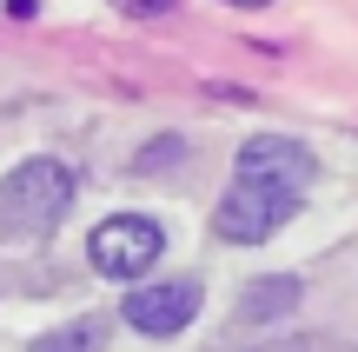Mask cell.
<instances>
[{"label":"cell","mask_w":358,"mask_h":352,"mask_svg":"<svg viewBox=\"0 0 358 352\" xmlns=\"http://www.w3.org/2000/svg\"><path fill=\"white\" fill-rule=\"evenodd\" d=\"M73 167L53 153H34L0 180V239H47L53 226L73 213Z\"/></svg>","instance_id":"6da1fadb"},{"label":"cell","mask_w":358,"mask_h":352,"mask_svg":"<svg viewBox=\"0 0 358 352\" xmlns=\"http://www.w3.org/2000/svg\"><path fill=\"white\" fill-rule=\"evenodd\" d=\"M299 206H306L299 186H279V180H232L226 199L213 206V233L232 239V246H266L272 233L292 226Z\"/></svg>","instance_id":"7a4b0ae2"},{"label":"cell","mask_w":358,"mask_h":352,"mask_svg":"<svg viewBox=\"0 0 358 352\" xmlns=\"http://www.w3.org/2000/svg\"><path fill=\"white\" fill-rule=\"evenodd\" d=\"M159 253H166V226L146 220V213H113V220L93 226L87 239V260L100 279H120V286H133V279H146L159 266Z\"/></svg>","instance_id":"3957f363"},{"label":"cell","mask_w":358,"mask_h":352,"mask_svg":"<svg viewBox=\"0 0 358 352\" xmlns=\"http://www.w3.org/2000/svg\"><path fill=\"white\" fill-rule=\"evenodd\" d=\"M206 293L199 279H133V293L120 300V319H127L133 332H146V339H173V332H186L192 319H199Z\"/></svg>","instance_id":"277c9868"},{"label":"cell","mask_w":358,"mask_h":352,"mask_svg":"<svg viewBox=\"0 0 358 352\" xmlns=\"http://www.w3.org/2000/svg\"><path fill=\"white\" fill-rule=\"evenodd\" d=\"M232 180H279V186H299V193H306V186L319 180V153L299 146V140H285V133H266V140L239 146Z\"/></svg>","instance_id":"5b68a950"},{"label":"cell","mask_w":358,"mask_h":352,"mask_svg":"<svg viewBox=\"0 0 358 352\" xmlns=\"http://www.w3.org/2000/svg\"><path fill=\"white\" fill-rule=\"evenodd\" d=\"M299 300H306V286H299L292 273L245 279V286H239V319H245V326H279V319H292Z\"/></svg>","instance_id":"8992f818"},{"label":"cell","mask_w":358,"mask_h":352,"mask_svg":"<svg viewBox=\"0 0 358 352\" xmlns=\"http://www.w3.org/2000/svg\"><path fill=\"white\" fill-rule=\"evenodd\" d=\"M106 339H113L106 313H80V319H66V326L40 332V339L27 346V352H106Z\"/></svg>","instance_id":"52a82bcc"},{"label":"cell","mask_w":358,"mask_h":352,"mask_svg":"<svg viewBox=\"0 0 358 352\" xmlns=\"http://www.w3.org/2000/svg\"><path fill=\"white\" fill-rule=\"evenodd\" d=\"M232 7H266V0H232Z\"/></svg>","instance_id":"ba28073f"}]
</instances>
